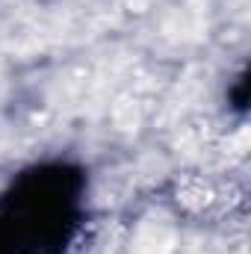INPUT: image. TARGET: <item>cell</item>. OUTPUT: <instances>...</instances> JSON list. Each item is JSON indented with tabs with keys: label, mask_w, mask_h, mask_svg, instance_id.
I'll return each instance as SVG.
<instances>
[{
	"label": "cell",
	"mask_w": 251,
	"mask_h": 254,
	"mask_svg": "<svg viewBox=\"0 0 251 254\" xmlns=\"http://www.w3.org/2000/svg\"><path fill=\"white\" fill-rule=\"evenodd\" d=\"M175 249V225L166 216H148L139 225L133 252L136 254H172Z\"/></svg>",
	"instance_id": "6da1fadb"
},
{
	"label": "cell",
	"mask_w": 251,
	"mask_h": 254,
	"mask_svg": "<svg viewBox=\"0 0 251 254\" xmlns=\"http://www.w3.org/2000/svg\"><path fill=\"white\" fill-rule=\"evenodd\" d=\"M181 195H184V204H189V207H201V204L210 201V198H207L210 192L204 190V187H187Z\"/></svg>",
	"instance_id": "7a4b0ae2"
}]
</instances>
